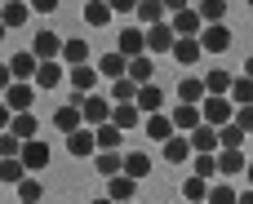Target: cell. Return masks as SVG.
Segmentation results:
<instances>
[{
  "label": "cell",
  "mask_w": 253,
  "mask_h": 204,
  "mask_svg": "<svg viewBox=\"0 0 253 204\" xmlns=\"http://www.w3.org/2000/svg\"><path fill=\"white\" fill-rule=\"evenodd\" d=\"M249 169V156L245 151H218V173L231 178V173H245Z\"/></svg>",
  "instance_id": "cell-29"
},
{
  "label": "cell",
  "mask_w": 253,
  "mask_h": 204,
  "mask_svg": "<svg viewBox=\"0 0 253 204\" xmlns=\"http://www.w3.org/2000/svg\"><path fill=\"white\" fill-rule=\"evenodd\" d=\"M62 62H71V67H80V62H89V44H84L80 36H71V40L62 44Z\"/></svg>",
  "instance_id": "cell-36"
},
{
  "label": "cell",
  "mask_w": 253,
  "mask_h": 204,
  "mask_svg": "<svg viewBox=\"0 0 253 204\" xmlns=\"http://www.w3.org/2000/svg\"><path fill=\"white\" fill-rule=\"evenodd\" d=\"M9 133H18L22 142H31V138L40 133V120H36L31 111H22V116H13V124H9Z\"/></svg>",
  "instance_id": "cell-33"
},
{
  "label": "cell",
  "mask_w": 253,
  "mask_h": 204,
  "mask_svg": "<svg viewBox=\"0 0 253 204\" xmlns=\"http://www.w3.org/2000/svg\"><path fill=\"white\" fill-rule=\"evenodd\" d=\"M53 129H58V133H76V129H84V111H80V102L58 107V111H53Z\"/></svg>",
  "instance_id": "cell-14"
},
{
  "label": "cell",
  "mask_w": 253,
  "mask_h": 204,
  "mask_svg": "<svg viewBox=\"0 0 253 204\" xmlns=\"http://www.w3.org/2000/svg\"><path fill=\"white\" fill-rule=\"evenodd\" d=\"M111 124H116V129H125V133H133V129H142V124H147V116L138 111V102H116Z\"/></svg>",
  "instance_id": "cell-10"
},
{
  "label": "cell",
  "mask_w": 253,
  "mask_h": 204,
  "mask_svg": "<svg viewBox=\"0 0 253 204\" xmlns=\"http://www.w3.org/2000/svg\"><path fill=\"white\" fill-rule=\"evenodd\" d=\"M205 204H209V200H205Z\"/></svg>",
  "instance_id": "cell-59"
},
{
  "label": "cell",
  "mask_w": 253,
  "mask_h": 204,
  "mask_svg": "<svg viewBox=\"0 0 253 204\" xmlns=\"http://www.w3.org/2000/svg\"><path fill=\"white\" fill-rule=\"evenodd\" d=\"M173 44H178V31H173L169 22L147 27V53H173Z\"/></svg>",
  "instance_id": "cell-7"
},
{
  "label": "cell",
  "mask_w": 253,
  "mask_h": 204,
  "mask_svg": "<svg viewBox=\"0 0 253 204\" xmlns=\"http://www.w3.org/2000/svg\"><path fill=\"white\" fill-rule=\"evenodd\" d=\"M191 138V147H196V156H218L222 151V138H218V129L213 124H200L196 133H187Z\"/></svg>",
  "instance_id": "cell-15"
},
{
  "label": "cell",
  "mask_w": 253,
  "mask_h": 204,
  "mask_svg": "<svg viewBox=\"0 0 253 204\" xmlns=\"http://www.w3.org/2000/svg\"><path fill=\"white\" fill-rule=\"evenodd\" d=\"M165 160H169V164H187V160H196V147H191V138H187V133L169 138V142H165Z\"/></svg>",
  "instance_id": "cell-20"
},
{
  "label": "cell",
  "mask_w": 253,
  "mask_h": 204,
  "mask_svg": "<svg viewBox=\"0 0 253 204\" xmlns=\"http://www.w3.org/2000/svg\"><path fill=\"white\" fill-rule=\"evenodd\" d=\"M125 173L142 182V178L151 173V156H147V151H129V156H125Z\"/></svg>",
  "instance_id": "cell-35"
},
{
  "label": "cell",
  "mask_w": 253,
  "mask_h": 204,
  "mask_svg": "<svg viewBox=\"0 0 253 204\" xmlns=\"http://www.w3.org/2000/svg\"><path fill=\"white\" fill-rule=\"evenodd\" d=\"M67 76H71V89H76V93H80V98H84V93H93V84H98V80H102V76H98V67H93V62H80V67H71V71H67Z\"/></svg>",
  "instance_id": "cell-16"
},
{
  "label": "cell",
  "mask_w": 253,
  "mask_h": 204,
  "mask_svg": "<svg viewBox=\"0 0 253 204\" xmlns=\"http://www.w3.org/2000/svg\"><path fill=\"white\" fill-rule=\"evenodd\" d=\"M116 49H120L125 58H142V53H147V27H125L120 40H116Z\"/></svg>",
  "instance_id": "cell-8"
},
{
  "label": "cell",
  "mask_w": 253,
  "mask_h": 204,
  "mask_svg": "<svg viewBox=\"0 0 253 204\" xmlns=\"http://www.w3.org/2000/svg\"><path fill=\"white\" fill-rule=\"evenodd\" d=\"M218 138H222V151H245V138H249V133L231 120V124H222V129H218Z\"/></svg>",
  "instance_id": "cell-34"
},
{
  "label": "cell",
  "mask_w": 253,
  "mask_h": 204,
  "mask_svg": "<svg viewBox=\"0 0 253 204\" xmlns=\"http://www.w3.org/2000/svg\"><path fill=\"white\" fill-rule=\"evenodd\" d=\"M93 169H98L102 178H116V173H125V156H120V151H98V156H93Z\"/></svg>",
  "instance_id": "cell-30"
},
{
  "label": "cell",
  "mask_w": 253,
  "mask_h": 204,
  "mask_svg": "<svg viewBox=\"0 0 253 204\" xmlns=\"http://www.w3.org/2000/svg\"><path fill=\"white\" fill-rule=\"evenodd\" d=\"M245 173H249V187H253V160H249V169H245Z\"/></svg>",
  "instance_id": "cell-54"
},
{
  "label": "cell",
  "mask_w": 253,
  "mask_h": 204,
  "mask_svg": "<svg viewBox=\"0 0 253 204\" xmlns=\"http://www.w3.org/2000/svg\"><path fill=\"white\" fill-rule=\"evenodd\" d=\"M9 124H13V111H9V102L0 98V133H9Z\"/></svg>",
  "instance_id": "cell-48"
},
{
  "label": "cell",
  "mask_w": 253,
  "mask_h": 204,
  "mask_svg": "<svg viewBox=\"0 0 253 204\" xmlns=\"http://www.w3.org/2000/svg\"><path fill=\"white\" fill-rule=\"evenodd\" d=\"M62 44H67V40H62L58 31L40 27V31H36V40H31V53H36L40 62H58V58H62Z\"/></svg>",
  "instance_id": "cell-3"
},
{
  "label": "cell",
  "mask_w": 253,
  "mask_h": 204,
  "mask_svg": "<svg viewBox=\"0 0 253 204\" xmlns=\"http://www.w3.org/2000/svg\"><path fill=\"white\" fill-rule=\"evenodd\" d=\"M165 4H169V18H173V13H182V9H191L187 0H165Z\"/></svg>",
  "instance_id": "cell-51"
},
{
  "label": "cell",
  "mask_w": 253,
  "mask_h": 204,
  "mask_svg": "<svg viewBox=\"0 0 253 204\" xmlns=\"http://www.w3.org/2000/svg\"><path fill=\"white\" fill-rule=\"evenodd\" d=\"M169 27H173L178 36H196V40H200V31H205L209 22L200 18V9H182V13H173V18H169Z\"/></svg>",
  "instance_id": "cell-12"
},
{
  "label": "cell",
  "mask_w": 253,
  "mask_h": 204,
  "mask_svg": "<svg viewBox=\"0 0 253 204\" xmlns=\"http://www.w3.org/2000/svg\"><path fill=\"white\" fill-rule=\"evenodd\" d=\"M245 76H249V80H253V58H249V62H245Z\"/></svg>",
  "instance_id": "cell-53"
},
{
  "label": "cell",
  "mask_w": 253,
  "mask_h": 204,
  "mask_svg": "<svg viewBox=\"0 0 253 204\" xmlns=\"http://www.w3.org/2000/svg\"><path fill=\"white\" fill-rule=\"evenodd\" d=\"M27 18H31V4H27V0H4V4H0V22H4V27H22Z\"/></svg>",
  "instance_id": "cell-25"
},
{
  "label": "cell",
  "mask_w": 253,
  "mask_h": 204,
  "mask_svg": "<svg viewBox=\"0 0 253 204\" xmlns=\"http://www.w3.org/2000/svg\"><path fill=\"white\" fill-rule=\"evenodd\" d=\"M200 44H205V53H227L231 49V27H222V22L205 27L200 31Z\"/></svg>",
  "instance_id": "cell-13"
},
{
  "label": "cell",
  "mask_w": 253,
  "mask_h": 204,
  "mask_svg": "<svg viewBox=\"0 0 253 204\" xmlns=\"http://www.w3.org/2000/svg\"><path fill=\"white\" fill-rule=\"evenodd\" d=\"M4 102H9V111H13V116L31 111V102H36V84H31V80H13V84H9V93H4Z\"/></svg>",
  "instance_id": "cell-5"
},
{
  "label": "cell",
  "mask_w": 253,
  "mask_h": 204,
  "mask_svg": "<svg viewBox=\"0 0 253 204\" xmlns=\"http://www.w3.org/2000/svg\"><path fill=\"white\" fill-rule=\"evenodd\" d=\"M209 187H213V182H205L200 173H187V178H182V196H187L191 204H205V200H209Z\"/></svg>",
  "instance_id": "cell-31"
},
{
  "label": "cell",
  "mask_w": 253,
  "mask_h": 204,
  "mask_svg": "<svg viewBox=\"0 0 253 204\" xmlns=\"http://www.w3.org/2000/svg\"><path fill=\"white\" fill-rule=\"evenodd\" d=\"M240 204H253V187H249V191H240Z\"/></svg>",
  "instance_id": "cell-52"
},
{
  "label": "cell",
  "mask_w": 253,
  "mask_h": 204,
  "mask_svg": "<svg viewBox=\"0 0 253 204\" xmlns=\"http://www.w3.org/2000/svg\"><path fill=\"white\" fill-rule=\"evenodd\" d=\"M169 120H173V129H178V133H196V129L205 124V111H200V107H191V102H178V107L169 111Z\"/></svg>",
  "instance_id": "cell-6"
},
{
  "label": "cell",
  "mask_w": 253,
  "mask_h": 204,
  "mask_svg": "<svg viewBox=\"0 0 253 204\" xmlns=\"http://www.w3.org/2000/svg\"><path fill=\"white\" fill-rule=\"evenodd\" d=\"M142 129H147V138H151V142H160V147H165L169 138H178V129H173V120H169L165 111H160V116H147V124H142Z\"/></svg>",
  "instance_id": "cell-19"
},
{
  "label": "cell",
  "mask_w": 253,
  "mask_h": 204,
  "mask_svg": "<svg viewBox=\"0 0 253 204\" xmlns=\"http://www.w3.org/2000/svg\"><path fill=\"white\" fill-rule=\"evenodd\" d=\"M236 124H240L245 133H253V107H240V111H236Z\"/></svg>",
  "instance_id": "cell-46"
},
{
  "label": "cell",
  "mask_w": 253,
  "mask_h": 204,
  "mask_svg": "<svg viewBox=\"0 0 253 204\" xmlns=\"http://www.w3.org/2000/svg\"><path fill=\"white\" fill-rule=\"evenodd\" d=\"M0 4H4V0H0Z\"/></svg>",
  "instance_id": "cell-58"
},
{
  "label": "cell",
  "mask_w": 253,
  "mask_h": 204,
  "mask_svg": "<svg viewBox=\"0 0 253 204\" xmlns=\"http://www.w3.org/2000/svg\"><path fill=\"white\" fill-rule=\"evenodd\" d=\"M22 164H27L31 173H40V169L49 164V147H44L40 138H31V142H22Z\"/></svg>",
  "instance_id": "cell-23"
},
{
  "label": "cell",
  "mask_w": 253,
  "mask_h": 204,
  "mask_svg": "<svg viewBox=\"0 0 253 204\" xmlns=\"http://www.w3.org/2000/svg\"><path fill=\"white\" fill-rule=\"evenodd\" d=\"M62 62H40V71H36V89H58L62 84Z\"/></svg>",
  "instance_id": "cell-32"
},
{
  "label": "cell",
  "mask_w": 253,
  "mask_h": 204,
  "mask_svg": "<svg viewBox=\"0 0 253 204\" xmlns=\"http://www.w3.org/2000/svg\"><path fill=\"white\" fill-rule=\"evenodd\" d=\"M151 71H156V62H151L147 53L129 62V80H138V84H156V80H151Z\"/></svg>",
  "instance_id": "cell-38"
},
{
  "label": "cell",
  "mask_w": 253,
  "mask_h": 204,
  "mask_svg": "<svg viewBox=\"0 0 253 204\" xmlns=\"http://www.w3.org/2000/svg\"><path fill=\"white\" fill-rule=\"evenodd\" d=\"M138 111H142V116H160V111H165L160 84H142V89H138Z\"/></svg>",
  "instance_id": "cell-22"
},
{
  "label": "cell",
  "mask_w": 253,
  "mask_h": 204,
  "mask_svg": "<svg viewBox=\"0 0 253 204\" xmlns=\"http://www.w3.org/2000/svg\"><path fill=\"white\" fill-rule=\"evenodd\" d=\"M120 142H125V129H116L111 120L98 129V151H120Z\"/></svg>",
  "instance_id": "cell-37"
},
{
  "label": "cell",
  "mask_w": 253,
  "mask_h": 204,
  "mask_svg": "<svg viewBox=\"0 0 253 204\" xmlns=\"http://www.w3.org/2000/svg\"><path fill=\"white\" fill-rule=\"evenodd\" d=\"M40 196H44V187H40V178H27V182L18 187V200H22V204H40Z\"/></svg>",
  "instance_id": "cell-44"
},
{
  "label": "cell",
  "mask_w": 253,
  "mask_h": 204,
  "mask_svg": "<svg viewBox=\"0 0 253 204\" xmlns=\"http://www.w3.org/2000/svg\"><path fill=\"white\" fill-rule=\"evenodd\" d=\"M231 102H236V107H253V80H249V76H236V84H231Z\"/></svg>",
  "instance_id": "cell-40"
},
{
  "label": "cell",
  "mask_w": 253,
  "mask_h": 204,
  "mask_svg": "<svg viewBox=\"0 0 253 204\" xmlns=\"http://www.w3.org/2000/svg\"><path fill=\"white\" fill-rule=\"evenodd\" d=\"M209 204H240V191L227 187V182H213L209 187Z\"/></svg>",
  "instance_id": "cell-42"
},
{
  "label": "cell",
  "mask_w": 253,
  "mask_h": 204,
  "mask_svg": "<svg viewBox=\"0 0 253 204\" xmlns=\"http://www.w3.org/2000/svg\"><path fill=\"white\" fill-rule=\"evenodd\" d=\"M111 18H116V9H111L107 0H89V4H84V22H89V27H111Z\"/></svg>",
  "instance_id": "cell-28"
},
{
  "label": "cell",
  "mask_w": 253,
  "mask_h": 204,
  "mask_svg": "<svg viewBox=\"0 0 253 204\" xmlns=\"http://www.w3.org/2000/svg\"><path fill=\"white\" fill-rule=\"evenodd\" d=\"M9 84H13V71H9V62H0V93H9Z\"/></svg>",
  "instance_id": "cell-50"
},
{
  "label": "cell",
  "mask_w": 253,
  "mask_h": 204,
  "mask_svg": "<svg viewBox=\"0 0 253 204\" xmlns=\"http://www.w3.org/2000/svg\"><path fill=\"white\" fill-rule=\"evenodd\" d=\"M80 111H84V124H89V129H102V124L111 120L116 102H111V98H98V93H84V98H80Z\"/></svg>",
  "instance_id": "cell-1"
},
{
  "label": "cell",
  "mask_w": 253,
  "mask_h": 204,
  "mask_svg": "<svg viewBox=\"0 0 253 204\" xmlns=\"http://www.w3.org/2000/svg\"><path fill=\"white\" fill-rule=\"evenodd\" d=\"M138 22H142V27L169 22V4H165V0H142V4H138Z\"/></svg>",
  "instance_id": "cell-24"
},
{
  "label": "cell",
  "mask_w": 253,
  "mask_h": 204,
  "mask_svg": "<svg viewBox=\"0 0 253 204\" xmlns=\"http://www.w3.org/2000/svg\"><path fill=\"white\" fill-rule=\"evenodd\" d=\"M13 156H22V138L18 133H0V160H13Z\"/></svg>",
  "instance_id": "cell-45"
},
{
  "label": "cell",
  "mask_w": 253,
  "mask_h": 204,
  "mask_svg": "<svg viewBox=\"0 0 253 204\" xmlns=\"http://www.w3.org/2000/svg\"><path fill=\"white\" fill-rule=\"evenodd\" d=\"M200 111H205V124L222 129V124H231V120H236V111H240V107H236L231 98H213V93H209V98L200 102Z\"/></svg>",
  "instance_id": "cell-2"
},
{
  "label": "cell",
  "mask_w": 253,
  "mask_h": 204,
  "mask_svg": "<svg viewBox=\"0 0 253 204\" xmlns=\"http://www.w3.org/2000/svg\"><path fill=\"white\" fill-rule=\"evenodd\" d=\"M138 89H142V84L125 76V80H116V84H111V102H138Z\"/></svg>",
  "instance_id": "cell-39"
},
{
  "label": "cell",
  "mask_w": 253,
  "mask_h": 204,
  "mask_svg": "<svg viewBox=\"0 0 253 204\" xmlns=\"http://www.w3.org/2000/svg\"><path fill=\"white\" fill-rule=\"evenodd\" d=\"M191 173H200L205 182H218V156H196L191 160Z\"/></svg>",
  "instance_id": "cell-41"
},
{
  "label": "cell",
  "mask_w": 253,
  "mask_h": 204,
  "mask_svg": "<svg viewBox=\"0 0 253 204\" xmlns=\"http://www.w3.org/2000/svg\"><path fill=\"white\" fill-rule=\"evenodd\" d=\"M31 178V169L22 164V156H13V160H0V182H9V187H22Z\"/></svg>",
  "instance_id": "cell-27"
},
{
  "label": "cell",
  "mask_w": 253,
  "mask_h": 204,
  "mask_svg": "<svg viewBox=\"0 0 253 204\" xmlns=\"http://www.w3.org/2000/svg\"><path fill=\"white\" fill-rule=\"evenodd\" d=\"M205 84H209V93H213V98H231L236 76H231L227 67H209V71H205Z\"/></svg>",
  "instance_id": "cell-18"
},
{
  "label": "cell",
  "mask_w": 253,
  "mask_h": 204,
  "mask_svg": "<svg viewBox=\"0 0 253 204\" xmlns=\"http://www.w3.org/2000/svg\"><path fill=\"white\" fill-rule=\"evenodd\" d=\"M67 151L76 156V160H93L98 156V129H76V133H67Z\"/></svg>",
  "instance_id": "cell-4"
},
{
  "label": "cell",
  "mask_w": 253,
  "mask_h": 204,
  "mask_svg": "<svg viewBox=\"0 0 253 204\" xmlns=\"http://www.w3.org/2000/svg\"><path fill=\"white\" fill-rule=\"evenodd\" d=\"M107 4H111L116 13H138V4H142V0H107Z\"/></svg>",
  "instance_id": "cell-47"
},
{
  "label": "cell",
  "mask_w": 253,
  "mask_h": 204,
  "mask_svg": "<svg viewBox=\"0 0 253 204\" xmlns=\"http://www.w3.org/2000/svg\"><path fill=\"white\" fill-rule=\"evenodd\" d=\"M178 98H182V102H191V107H200V102L209 98V84H205V80H196V76H187V80H178Z\"/></svg>",
  "instance_id": "cell-26"
},
{
  "label": "cell",
  "mask_w": 253,
  "mask_h": 204,
  "mask_svg": "<svg viewBox=\"0 0 253 204\" xmlns=\"http://www.w3.org/2000/svg\"><path fill=\"white\" fill-rule=\"evenodd\" d=\"M200 18L213 27V22H222L227 18V0H200Z\"/></svg>",
  "instance_id": "cell-43"
},
{
  "label": "cell",
  "mask_w": 253,
  "mask_h": 204,
  "mask_svg": "<svg viewBox=\"0 0 253 204\" xmlns=\"http://www.w3.org/2000/svg\"><path fill=\"white\" fill-rule=\"evenodd\" d=\"M4 31H9V27H4V22H0V40H4Z\"/></svg>",
  "instance_id": "cell-55"
},
{
  "label": "cell",
  "mask_w": 253,
  "mask_h": 204,
  "mask_svg": "<svg viewBox=\"0 0 253 204\" xmlns=\"http://www.w3.org/2000/svg\"><path fill=\"white\" fill-rule=\"evenodd\" d=\"M9 71H13V80H31L36 84V71H40V58L27 49V53H13L9 58Z\"/></svg>",
  "instance_id": "cell-17"
},
{
  "label": "cell",
  "mask_w": 253,
  "mask_h": 204,
  "mask_svg": "<svg viewBox=\"0 0 253 204\" xmlns=\"http://www.w3.org/2000/svg\"><path fill=\"white\" fill-rule=\"evenodd\" d=\"M129 62H133V58H125L120 49H116V53H102V58H98V76L116 84V80H125V76H129Z\"/></svg>",
  "instance_id": "cell-9"
},
{
  "label": "cell",
  "mask_w": 253,
  "mask_h": 204,
  "mask_svg": "<svg viewBox=\"0 0 253 204\" xmlns=\"http://www.w3.org/2000/svg\"><path fill=\"white\" fill-rule=\"evenodd\" d=\"M138 196V178H129V173H116V178H107V200L116 204H133Z\"/></svg>",
  "instance_id": "cell-11"
},
{
  "label": "cell",
  "mask_w": 253,
  "mask_h": 204,
  "mask_svg": "<svg viewBox=\"0 0 253 204\" xmlns=\"http://www.w3.org/2000/svg\"><path fill=\"white\" fill-rule=\"evenodd\" d=\"M173 58H178L182 67H191V62H200V58H205V44H200L196 36H178V44H173Z\"/></svg>",
  "instance_id": "cell-21"
},
{
  "label": "cell",
  "mask_w": 253,
  "mask_h": 204,
  "mask_svg": "<svg viewBox=\"0 0 253 204\" xmlns=\"http://www.w3.org/2000/svg\"><path fill=\"white\" fill-rule=\"evenodd\" d=\"M58 0H31V13H53Z\"/></svg>",
  "instance_id": "cell-49"
},
{
  "label": "cell",
  "mask_w": 253,
  "mask_h": 204,
  "mask_svg": "<svg viewBox=\"0 0 253 204\" xmlns=\"http://www.w3.org/2000/svg\"><path fill=\"white\" fill-rule=\"evenodd\" d=\"M249 9H253V0H249Z\"/></svg>",
  "instance_id": "cell-57"
},
{
  "label": "cell",
  "mask_w": 253,
  "mask_h": 204,
  "mask_svg": "<svg viewBox=\"0 0 253 204\" xmlns=\"http://www.w3.org/2000/svg\"><path fill=\"white\" fill-rule=\"evenodd\" d=\"M93 204H116V200H93Z\"/></svg>",
  "instance_id": "cell-56"
}]
</instances>
